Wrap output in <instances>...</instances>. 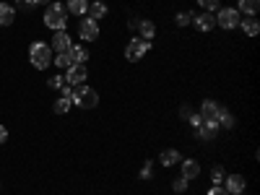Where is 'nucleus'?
<instances>
[{
	"label": "nucleus",
	"instance_id": "nucleus-21",
	"mask_svg": "<svg viewBox=\"0 0 260 195\" xmlns=\"http://www.w3.org/2000/svg\"><path fill=\"white\" fill-rule=\"evenodd\" d=\"M138 31H141V39L151 42V37L156 34V26H154V21H141V24H138Z\"/></svg>",
	"mask_w": 260,
	"mask_h": 195
},
{
	"label": "nucleus",
	"instance_id": "nucleus-35",
	"mask_svg": "<svg viewBox=\"0 0 260 195\" xmlns=\"http://www.w3.org/2000/svg\"><path fill=\"white\" fill-rule=\"evenodd\" d=\"M190 115H192V110H190V107H182V110H180V117L190 120Z\"/></svg>",
	"mask_w": 260,
	"mask_h": 195
},
{
	"label": "nucleus",
	"instance_id": "nucleus-15",
	"mask_svg": "<svg viewBox=\"0 0 260 195\" xmlns=\"http://www.w3.org/2000/svg\"><path fill=\"white\" fill-rule=\"evenodd\" d=\"M159 161H161L164 167H175V164H180V161H182V156H180V151H175V148H167V151H161Z\"/></svg>",
	"mask_w": 260,
	"mask_h": 195
},
{
	"label": "nucleus",
	"instance_id": "nucleus-24",
	"mask_svg": "<svg viewBox=\"0 0 260 195\" xmlns=\"http://www.w3.org/2000/svg\"><path fill=\"white\" fill-rule=\"evenodd\" d=\"M224 177H226V172H224V167H213V169H211V182H216V185H221V182H224Z\"/></svg>",
	"mask_w": 260,
	"mask_h": 195
},
{
	"label": "nucleus",
	"instance_id": "nucleus-29",
	"mask_svg": "<svg viewBox=\"0 0 260 195\" xmlns=\"http://www.w3.org/2000/svg\"><path fill=\"white\" fill-rule=\"evenodd\" d=\"M172 187H175V192H185L187 190V180L185 177H177L175 182H172Z\"/></svg>",
	"mask_w": 260,
	"mask_h": 195
},
{
	"label": "nucleus",
	"instance_id": "nucleus-12",
	"mask_svg": "<svg viewBox=\"0 0 260 195\" xmlns=\"http://www.w3.org/2000/svg\"><path fill=\"white\" fill-rule=\"evenodd\" d=\"M219 115H221V107L216 104L213 99L203 102V107H201V120H206V122H216V120H219Z\"/></svg>",
	"mask_w": 260,
	"mask_h": 195
},
{
	"label": "nucleus",
	"instance_id": "nucleus-33",
	"mask_svg": "<svg viewBox=\"0 0 260 195\" xmlns=\"http://www.w3.org/2000/svg\"><path fill=\"white\" fill-rule=\"evenodd\" d=\"M6 141H8V127L0 125V143H6Z\"/></svg>",
	"mask_w": 260,
	"mask_h": 195
},
{
	"label": "nucleus",
	"instance_id": "nucleus-36",
	"mask_svg": "<svg viewBox=\"0 0 260 195\" xmlns=\"http://www.w3.org/2000/svg\"><path fill=\"white\" fill-rule=\"evenodd\" d=\"M37 3H52V0H34V6H37Z\"/></svg>",
	"mask_w": 260,
	"mask_h": 195
},
{
	"label": "nucleus",
	"instance_id": "nucleus-26",
	"mask_svg": "<svg viewBox=\"0 0 260 195\" xmlns=\"http://www.w3.org/2000/svg\"><path fill=\"white\" fill-rule=\"evenodd\" d=\"M190 21H192V13H190V11H185V13H177V16H175V24H177V26H187Z\"/></svg>",
	"mask_w": 260,
	"mask_h": 195
},
{
	"label": "nucleus",
	"instance_id": "nucleus-16",
	"mask_svg": "<svg viewBox=\"0 0 260 195\" xmlns=\"http://www.w3.org/2000/svg\"><path fill=\"white\" fill-rule=\"evenodd\" d=\"M16 21V11L8 3H0V26H11Z\"/></svg>",
	"mask_w": 260,
	"mask_h": 195
},
{
	"label": "nucleus",
	"instance_id": "nucleus-22",
	"mask_svg": "<svg viewBox=\"0 0 260 195\" xmlns=\"http://www.w3.org/2000/svg\"><path fill=\"white\" fill-rule=\"evenodd\" d=\"M71 107H73V102H71L68 96H60V99L55 102V112H57V115H65V112L71 110Z\"/></svg>",
	"mask_w": 260,
	"mask_h": 195
},
{
	"label": "nucleus",
	"instance_id": "nucleus-25",
	"mask_svg": "<svg viewBox=\"0 0 260 195\" xmlns=\"http://www.w3.org/2000/svg\"><path fill=\"white\" fill-rule=\"evenodd\" d=\"M198 6H201L203 11L213 13V11H219V0H198Z\"/></svg>",
	"mask_w": 260,
	"mask_h": 195
},
{
	"label": "nucleus",
	"instance_id": "nucleus-17",
	"mask_svg": "<svg viewBox=\"0 0 260 195\" xmlns=\"http://www.w3.org/2000/svg\"><path fill=\"white\" fill-rule=\"evenodd\" d=\"M86 13H89V18L99 21V18H104V16H107V6L102 3V0H94V3H89V8H86Z\"/></svg>",
	"mask_w": 260,
	"mask_h": 195
},
{
	"label": "nucleus",
	"instance_id": "nucleus-6",
	"mask_svg": "<svg viewBox=\"0 0 260 195\" xmlns=\"http://www.w3.org/2000/svg\"><path fill=\"white\" fill-rule=\"evenodd\" d=\"M78 34H81L86 42H94V39H99V24H96L94 18L86 16V18L81 21V26H78Z\"/></svg>",
	"mask_w": 260,
	"mask_h": 195
},
{
	"label": "nucleus",
	"instance_id": "nucleus-2",
	"mask_svg": "<svg viewBox=\"0 0 260 195\" xmlns=\"http://www.w3.org/2000/svg\"><path fill=\"white\" fill-rule=\"evenodd\" d=\"M71 102L78 104L81 110H94V107L99 104V94L94 89H89V86H73V94H71Z\"/></svg>",
	"mask_w": 260,
	"mask_h": 195
},
{
	"label": "nucleus",
	"instance_id": "nucleus-11",
	"mask_svg": "<svg viewBox=\"0 0 260 195\" xmlns=\"http://www.w3.org/2000/svg\"><path fill=\"white\" fill-rule=\"evenodd\" d=\"M192 24H195V29H198V31H211L216 26V16H211L208 11H203L198 16L192 13Z\"/></svg>",
	"mask_w": 260,
	"mask_h": 195
},
{
	"label": "nucleus",
	"instance_id": "nucleus-4",
	"mask_svg": "<svg viewBox=\"0 0 260 195\" xmlns=\"http://www.w3.org/2000/svg\"><path fill=\"white\" fill-rule=\"evenodd\" d=\"M148 50H151V42H146V39H141V37H138V39H130L127 47H125V57H127L130 62H138Z\"/></svg>",
	"mask_w": 260,
	"mask_h": 195
},
{
	"label": "nucleus",
	"instance_id": "nucleus-27",
	"mask_svg": "<svg viewBox=\"0 0 260 195\" xmlns=\"http://www.w3.org/2000/svg\"><path fill=\"white\" fill-rule=\"evenodd\" d=\"M219 125H224V127H234V117L226 112V110H221V115H219V120H216Z\"/></svg>",
	"mask_w": 260,
	"mask_h": 195
},
{
	"label": "nucleus",
	"instance_id": "nucleus-37",
	"mask_svg": "<svg viewBox=\"0 0 260 195\" xmlns=\"http://www.w3.org/2000/svg\"><path fill=\"white\" fill-rule=\"evenodd\" d=\"M234 195H245V192H234Z\"/></svg>",
	"mask_w": 260,
	"mask_h": 195
},
{
	"label": "nucleus",
	"instance_id": "nucleus-1",
	"mask_svg": "<svg viewBox=\"0 0 260 195\" xmlns=\"http://www.w3.org/2000/svg\"><path fill=\"white\" fill-rule=\"evenodd\" d=\"M52 57H55V52L50 50V45H45V42H34V45L29 47V60H31V65H34L37 71L50 68Z\"/></svg>",
	"mask_w": 260,
	"mask_h": 195
},
{
	"label": "nucleus",
	"instance_id": "nucleus-20",
	"mask_svg": "<svg viewBox=\"0 0 260 195\" xmlns=\"http://www.w3.org/2000/svg\"><path fill=\"white\" fill-rule=\"evenodd\" d=\"M86 8H89V0H68V6H65V11L73 16H83Z\"/></svg>",
	"mask_w": 260,
	"mask_h": 195
},
{
	"label": "nucleus",
	"instance_id": "nucleus-8",
	"mask_svg": "<svg viewBox=\"0 0 260 195\" xmlns=\"http://www.w3.org/2000/svg\"><path fill=\"white\" fill-rule=\"evenodd\" d=\"M86 78H89V73H86V65H71L68 73H65V81H68V86H81Z\"/></svg>",
	"mask_w": 260,
	"mask_h": 195
},
{
	"label": "nucleus",
	"instance_id": "nucleus-13",
	"mask_svg": "<svg viewBox=\"0 0 260 195\" xmlns=\"http://www.w3.org/2000/svg\"><path fill=\"white\" fill-rule=\"evenodd\" d=\"M180 164H182V177H185L187 182L201 175V164L195 161V159H185V161H180Z\"/></svg>",
	"mask_w": 260,
	"mask_h": 195
},
{
	"label": "nucleus",
	"instance_id": "nucleus-14",
	"mask_svg": "<svg viewBox=\"0 0 260 195\" xmlns=\"http://www.w3.org/2000/svg\"><path fill=\"white\" fill-rule=\"evenodd\" d=\"M240 26L247 37H257L260 34V21L255 16H245V21H240Z\"/></svg>",
	"mask_w": 260,
	"mask_h": 195
},
{
	"label": "nucleus",
	"instance_id": "nucleus-5",
	"mask_svg": "<svg viewBox=\"0 0 260 195\" xmlns=\"http://www.w3.org/2000/svg\"><path fill=\"white\" fill-rule=\"evenodd\" d=\"M240 21H242V13L237 8H224V11H219V16H216V24H219L221 29H237Z\"/></svg>",
	"mask_w": 260,
	"mask_h": 195
},
{
	"label": "nucleus",
	"instance_id": "nucleus-19",
	"mask_svg": "<svg viewBox=\"0 0 260 195\" xmlns=\"http://www.w3.org/2000/svg\"><path fill=\"white\" fill-rule=\"evenodd\" d=\"M237 11L245 13V16H255L260 11V0H240V6H237Z\"/></svg>",
	"mask_w": 260,
	"mask_h": 195
},
{
	"label": "nucleus",
	"instance_id": "nucleus-23",
	"mask_svg": "<svg viewBox=\"0 0 260 195\" xmlns=\"http://www.w3.org/2000/svg\"><path fill=\"white\" fill-rule=\"evenodd\" d=\"M52 62H57V68H71V65H73V60H71L68 52H57V55L52 57Z\"/></svg>",
	"mask_w": 260,
	"mask_h": 195
},
{
	"label": "nucleus",
	"instance_id": "nucleus-18",
	"mask_svg": "<svg viewBox=\"0 0 260 195\" xmlns=\"http://www.w3.org/2000/svg\"><path fill=\"white\" fill-rule=\"evenodd\" d=\"M68 55H71L73 65H83L86 60H89V52H86V47H81V45H73V47L68 50Z\"/></svg>",
	"mask_w": 260,
	"mask_h": 195
},
{
	"label": "nucleus",
	"instance_id": "nucleus-10",
	"mask_svg": "<svg viewBox=\"0 0 260 195\" xmlns=\"http://www.w3.org/2000/svg\"><path fill=\"white\" fill-rule=\"evenodd\" d=\"M221 185H224V190H226L229 195H234V192H245V185H247V182H245L242 175H226Z\"/></svg>",
	"mask_w": 260,
	"mask_h": 195
},
{
	"label": "nucleus",
	"instance_id": "nucleus-7",
	"mask_svg": "<svg viewBox=\"0 0 260 195\" xmlns=\"http://www.w3.org/2000/svg\"><path fill=\"white\" fill-rule=\"evenodd\" d=\"M73 47V42H71V34L68 31H55V37H52V45H50V50L52 52H68Z\"/></svg>",
	"mask_w": 260,
	"mask_h": 195
},
{
	"label": "nucleus",
	"instance_id": "nucleus-31",
	"mask_svg": "<svg viewBox=\"0 0 260 195\" xmlns=\"http://www.w3.org/2000/svg\"><path fill=\"white\" fill-rule=\"evenodd\" d=\"M148 177H151V161H146L141 169V180H148Z\"/></svg>",
	"mask_w": 260,
	"mask_h": 195
},
{
	"label": "nucleus",
	"instance_id": "nucleus-32",
	"mask_svg": "<svg viewBox=\"0 0 260 195\" xmlns=\"http://www.w3.org/2000/svg\"><path fill=\"white\" fill-rule=\"evenodd\" d=\"M71 94H73V86H62V89H60V96H68L71 99Z\"/></svg>",
	"mask_w": 260,
	"mask_h": 195
},
{
	"label": "nucleus",
	"instance_id": "nucleus-34",
	"mask_svg": "<svg viewBox=\"0 0 260 195\" xmlns=\"http://www.w3.org/2000/svg\"><path fill=\"white\" fill-rule=\"evenodd\" d=\"M201 122H203V120H201V115H190V125H192V127H198Z\"/></svg>",
	"mask_w": 260,
	"mask_h": 195
},
{
	"label": "nucleus",
	"instance_id": "nucleus-28",
	"mask_svg": "<svg viewBox=\"0 0 260 195\" xmlns=\"http://www.w3.org/2000/svg\"><path fill=\"white\" fill-rule=\"evenodd\" d=\"M47 86H50V89H62V86H65V76H52L47 81Z\"/></svg>",
	"mask_w": 260,
	"mask_h": 195
},
{
	"label": "nucleus",
	"instance_id": "nucleus-9",
	"mask_svg": "<svg viewBox=\"0 0 260 195\" xmlns=\"http://www.w3.org/2000/svg\"><path fill=\"white\" fill-rule=\"evenodd\" d=\"M195 136H198L201 141H213L216 136H219V122H201L198 127H195Z\"/></svg>",
	"mask_w": 260,
	"mask_h": 195
},
{
	"label": "nucleus",
	"instance_id": "nucleus-30",
	"mask_svg": "<svg viewBox=\"0 0 260 195\" xmlns=\"http://www.w3.org/2000/svg\"><path fill=\"white\" fill-rule=\"evenodd\" d=\"M208 195H229V192L224 190V185H213V187L208 190Z\"/></svg>",
	"mask_w": 260,
	"mask_h": 195
},
{
	"label": "nucleus",
	"instance_id": "nucleus-3",
	"mask_svg": "<svg viewBox=\"0 0 260 195\" xmlns=\"http://www.w3.org/2000/svg\"><path fill=\"white\" fill-rule=\"evenodd\" d=\"M68 24V11L62 3H50L47 13H45V26H50L52 31H62Z\"/></svg>",
	"mask_w": 260,
	"mask_h": 195
}]
</instances>
